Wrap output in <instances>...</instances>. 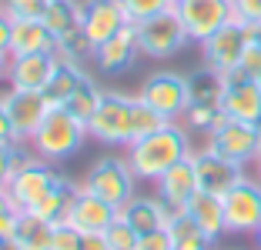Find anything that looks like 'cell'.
<instances>
[{
	"label": "cell",
	"mask_w": 261,
	"mask_h": 250,
	"mask_svg": "<svg viewBox=\"0 0 261 250\" xmlns=\"http://www.w3.org/2000/svg\"><path fill=\"white\" fill-rule=\"evenodd\" d=\"M77 190H81V187H74L67 177H61V180L50 187V194H47V197H40L27 213L47 220V224H64V217H67L70 204H74V197H77Z\"/></svg>",
	"instance_id": "603a6c76"
},
{
	"label": "cell",
	"mask_w": 261,
	"mask_h": 250,
	"mask_svg": "<svg viewBox=\"0 0 261 250\" xmlns=\"http://www.w3.org/2000/svg\"><path fill=\"white\" fill-rule=\"evenodd\" d=\"M191 160H194V170H198V187L207 190V194H218V197H224V194L245 177V167L231 164L228 157L215 153L211 147L194 150Z\"/></svg>",
	"instance_id": "5bb4252c"
},
{
	"label": "cell",
	"mask_w": 261,
	"mask_h": 250,
	"mask_svg": "<svg viewBox=\"0 0 261 250\" xmlns=\"http://www.w3.org/2000/svg\"><path fill=\"white\" fill-rule=\"evenodd\" d=\"M221 104H191L185 110V123L191 130H204V134H211L221 123Z\"/></svg>",
	"instance_id": "4dcf8cb0"
},
{
	"label": "cell",
	"mask_w": 261,
	"mask_h": 250,
	"mask_svg": "<svg viewBox=\"0 0 261 250\" xmlns=\"http://www.w3.org/2000/svg\"><path fill=\"white\" fill-rule=\"evenodd\" d=\"M117 213H121V217L127 220L130 227L138 230V234H151V230H161V227H168L171 217H174V213L168 210V204H164L161 197H138V194H134V197H130Z\"/></svg>",
	"instance_id": "ffe728a7"
},
{
	"label": "cell",
	"mask_w": 261,
	"mask_h": 250,
	"mask_svg": "<svg viewBox=\"0 0 261 250\" xmlns=\"http://www.w3.org/2000/svg\"><path fill=\"white\" fill-rule=\"evenodd\" d=\"M44 23L57 40L70 37V34H77L84 27V4L81 0H50L47 14H44Z\"/></svg>",
	"instance_id": "cb8c5ba5"
},
{
	"label": "cell",
	"mask_w": 261,
	"mask_h": 250,
	"mask_svg": "<svg viewBox=\"0 0 261 250\" xmlns=\"http://www.w3.org/2000/svg\"><path fill=\"white\" fill-rule=\"evenodd\" d=\"M81 250H111V247H108V237L104 234H84Z\"/></svg>",
	"instance_id": "7bdbcfd3"
},
{
	"label": "cell",
	"mask_w": 261,
	"mask_h": 250,
	"mask_svg": "<svg viewBox=\"0 0 261 250\" xmlns=\"http://www.w3.org/2000/svg\"><path fill=\"white\" fill-rule=\"evenodd\" d=\"M248 44H251V27L241 23V20H231V23H224L221 30L211 34V37L201 44V50H204V64L224 77V74H231V70H238Z\"/></svg>",
	"instance_id": "ba28073f"
},
{
	"label": "cell",
	"mask_w": 261,
	"mask_h": 250,
	"mask_svg": "<svg viewBox=\"0 0 261 250\" xmlns=\"http://www.w3.org/2000/svg\"><path fill=\"white\" fill-rule=\"evenodd\" d=\"M27 53H57V37L47 30L44 20H14L10 57H27Z\"/></svg>",
	"instance_id": "44dd1931"
},
{
	"label": "cell",
	"mask_w": 261,
	"mask_h": 250,
	"mask_svg": "<svg viewBox=\"0 0 261 250\" xmlns=\"http://www.w3.org/2000/svg\"><path fill=\"white\" fill-rule=\"evenodd\" d=\"M127 23H130V17L121 7V0H87L84 4V27L81 30L87 34V40L94 47H100L114 34H121Z\"/></svg>",
	"instance_id": "e0dca14e"
},
{
	"label": "cell",
	"mask_w": 261,
	"mask_h": 250,
	"mask_svg": "<svg viewBox=\"0 0 261 250\" xmlns=\"http://www.w3.org/2000/svg\"><path fill=\"white\" fill-rule=\"evenodd\" d=\"M0 243H4V237H0Z\"/></svg>",
	"instance_id": "f907efd6"
},
{
	"label": "cell",
	"mask_w": 261,
	"mask_h": 250,
	"mask_svg": "<svg viewBox=\"0 0 261 250\" xmlns=\"http://www.w3.org/2000/svg\"><path fill=\"white\" fill-rule=\"evenodd\" d=\"M61 57L57 53H27L7 60V80L10 90H47Z\"/></svg>",
	"instance_id": "9a60e30c"
},
{
	"label": "cell",
	"mask_w": 261,
	"mask_h": 250,
	"mask_svg": "<svg viewBox=\"0 0 261 250\" xmlns=\"http://www.w3.org/2000/svg\"><path fill=\"white\" fill-rule=\"evenodd\" d=\"M81 77H84V70L77 67V64H67L61 60L54 70V77H50V83H47V100H50V107H64L70 100V93L77 90V83H81Z\"/></svg>",
	"instance_id": "484cf974"
},
{
	"label": "cell",
	"mask_w": 261,
	"mask_h": 250,
	"mask_svg": "<svg viewBox=\"0 0 261 250\" xmlns=\"http://www.w3.org/2000/svg\"><path fill=\"white\" fill-rule=\"evenodd\" d=\"M87 123L81 117H74L67 107H50L44 117V123L37 127L31 147L40 160L47 164H57V160H67L70 153H77L87 140Z\"/></svg>",
	"instance_id": "7a4b0ae2"
},
{
	"label": "cell",
	"mask_w": 261,
	"mask_h": 250,
	"mask_svg": "<svg viewBox=\"0 0 261 250\" xmlns=\"http://www.w3.org/2000/svg\"><path fill=\"white\" fill-rule=\"evenodd\" d=\"M104 237H108V247L111 250H138V243H141V234L130 227L121 213H117V220L104 230Z\"/></svg>",
	"instance_id": "d6a6232c"
},
{
	"label": "cell",
	"mask_w": 261,
	"mask_h": 250,
	"mask_svg": "<svg viewBox=\"0 0 261 250\" xmlns=\"http://www.w3.org/2000/svg\"><path fill=\"white\" fill-rule=\"evenodd\" d=\"M207 147L215 153H221V157H228L231 164L248 167L261 153V127L258 123H248V120H228V117H221V123L207 134Z\"/></svg>",
	"instance_id": "8992f818"
},
{
	"label": "cell",
	"mask_w": 261,
	"mask_h": 250,
	"mask_svg": "<svg viewBox=\"0 0 261 250\" xmlns=\"http://www.w3.org/2000/svg\"><path fill=\"white\" fill-rule=\"evenodd\" d=\"M198 170H194V160L185 157L181 164H174L168 174L158 180V197L168 204L171 213H181L188 207V200L198 194Z\"/></svg>",
	"instance_id": "d6986e66"
},
{
	"label": "cell",
	"mask_w": 261,
	"mask_h": 250,
	"mask_svg": "<svg viewBox=\"0 0 261 250\" xmlns=\"http://www.w3.org/2000/svg\"><path fill=\"white\" fill-rule=\"evenodd\" d=\"M238 74L241 77H248V80H261V47L254 44H248V50H245V57H241V64H238Z\"/></svg>",
	"instance_id": "74e56055"
},
{
	"label": "cell",
	"mask_w": 261,
	"mask_h": 250,
	"mask_svg": "<svg viewBox=\"0 0 261 250\" xmlns=\"http://www.w3.org/2000/svg\"><path fill=\"white\" fill-rule=\"evenodd\" d=\"M0 10H4V0H0Z\"/></svg>",
	"instance_id": "681fc988"
},
{
	"label": "cell",
	"mask_w": 261,
	"mask_h": 250,
	"mask_svg": "<svg viewBox=\"0 0 261 250\" xmlns=\"http://www.w3.org/2000/svg\"><path fill=\"white\" fill-rule=\"evenodd\" d=\"M254 167H258V180H261V153H258V160H254Z\"/></svg>",
	"instance_id": "7dc6e473"
},
{
	"label": "cell",
	"mask_w": 261,
	"mask_h": 250,
	"mask_svg": "<svg viewBox=\"0 0 261 250\" xmlns=\"http://www.w3.org/2000/svg\"><path fill=\"white\" fill-rule=\"evenodd\" d=\"M174 4H181V0H174Z\"/></svg>",
	"instance_id": "816d5d0a"
},
{
	"label": "cell",
	"mask_w": 261,
	"mask_h": 250,
	"mask_svg": "<svg viewBox=\"0 0 261 250\" xmlns=\"http://www.w3.org/2000/svg\"><path fill=\"white\" fill-rule=\"evenodd\" d=\"M114 220H117V207H111L108 200L94 197L87 187H81L74 204H70V210H67V217H64V224H70L81 234H104Z\"/></svg>",
	"instance_id": "2e32d148"
},
{
	"label": "cell",
	"mask_w": 261,
	"mask_h": 250,
	"mask_svg": "<svg viewBox=\"0 0 261 250\" xmlns=\"http://www.w3.org/2000/svg\"><path fill=\"white\" fill-rule=\"evenodd\" d=\"M87 134L100 144H130L134 140V97L104 90L94 117L87 120Z\"/></svg>",
	"instance_id": "277c9868"
},
{
	"label": "cell",
	"mask_w": 261,
	"mask_h": 250,
	"mask_svg": "<svg viewBox=\"0 0 261 250\" xmlns=\"http://www.w3.org/2000/svg\"><path fill=\"white\" fill-rule=\"evenodd\" d=\"M57 57H61V60H67V64H77V67H81L87 57H94V44L87 40V34H84V30H77V34H70V37L57 40Z\"/></svg>",
	"instance_id": "f546056e"
},
{
	"label": "cell",
	"mask_w": 261,
	"mask_h": 250,
	"mask_svg": "<svg viewBox=\"0 0 261 250\" xmlns=\"http://www.w3.org/2000/svg\"><path fill=\"white\" fill-rule=\"evenodd\" d=\"M254 237H258V247H261V224H258V230H254Z\"/></svg>",
	"instance_id": "c3c4849f"
},
{
	"label": "cell",
	"mask_w": 261,
	"mask_h": 250,
	"mask_svg": "<svg viewBox=\"0 0 261 250\" xmlns=\"http://www.w3.org/2000/svg\"><path fill=\"white\" fill-rule=\"evenodd\" d=\"M14 174H17V140H4L0 144V190H7Z\"/></svg>",
	"instance_id": "8d00e7d4"
},
{
	"label": "cell",
	"mask_w": 261,
	"mask_h": 250,
	"mask_svg": "<svg viewBox=\"0 0 261 250\" xmlns=\"http://www.w3.org/2000/svg\"><path fill=\"white\" fill-rule=\"evenodd\" d=\"M0 250H20V247H17V240H4V243H0Z\"/></svg>",
	"instance_id": "bcb514c9"
},
{
	"label": "cell",
	"mask_w": 261,
	"mask_h": 250,
	"mask_svg": "<svg viewBox=\"0 0 261 250\" xmlns=\"http://www.w3.org/2000/svg\"><path fill=\"white\" fill-rule=\"evenodd\" d=\"M231 4H234V20L248 23V27L261 23V0H231Z\"/></svg>",
	"instance_id": "f35d334b"
},
{
	"label": "cell",
	"mask_w": 261,
	"mask_h": 250,
	"mask_svg": "<svg viewBox=\"0 0 261 250\" xmlns=\"http://www.w3.org/2000/svg\"><path fill=\"white\" fill-rule=\"evenodd\" d=\"M7 104L10 123H14V140L17 144H31L37 127L44 123L47 110H50V100H47L44 90H10L4 97Z\"/></svg>",
	"instance_id": "7c38bea8"
},
{
	"label": "cell",
	"mask_w": 261,
	"mask_h": 250,
	"mask_svg": "<svg viewBox=\"0 0 261 250\" xmlns=\"http://www.w3.org/2000/svg\"><path fill=\"white\" fill-rule=\"evenodd\" d=\"M251 40L261 47V23H258V27H251Z\"/></svg>",
	"instance_id": "ee69618b"
},
{
	"label": "cell",
	"mask_w": 261,
	"mask_h": 250,
	"mask_svg": "<svg viewBox=\"0 0 261 250\" xmlns=\"http://www.w3.org/2000/svg\"><path fill=\"white\" fill-rule=\"evenodd\" d=\"M50 0H4V14L14 20H44Z\"/></svg>",
	"instance_id": "836d02e7"
},
{
	"label": "cell",
	"mask_w": 261,
	"mask_h": 250,
	"mask_svg": "<svg viewBox=\"0 0 261 250\" xmlns=\"http://www.w3.org/2000/svg\"><path fill=\"white\" fill-rule=\"evenodd\" d=\"M134 183H138V177H134V170H130L127 157L104 153L100 160H94V167L87 170V177H84L81 187H87L94 197L108 200L111 207L121 210V207L134 197Z\"/></svg>",
	"instance_id": "3957f363"
},
{
	"label": "cell",
	"mask_w": 261,
	"mask_h": 250,
	"mask_svg": "<svg viewBox=\"0 0 261 250\" xmlns=\"http://www.w3.org/2000/svg\"><path fill=\"white\" fill-rule=\"evenodd\" d=\"M164 123H171L168 117H161L154 107H147L141 97H134V140H141V137L154 134V130H161Z\"/></svg>",
	"instance_id": "1f68e13d"
},
{
	"label": "cell",
	"mask_w": 261,
	"mask_h": 250,
	"mask_svg": "<svg viewBox=\"0 0 261 250\" xmlns=\"http://www.w3.org/2000/svg\"><path fill=\"white\" fill-rule=\"evenodd\" d=\"M221 114L228 120H248L261 123V83L241 77L238 70L224 74V90H221Z\"/></svg>",
	"instance_id": "4fadbf2b"
},
{
	"label": "cell",
	"mask_w": 261,
	"mask_h": 250,
	"mask_svg": "<svg viewBox=\"0 0 261 250\" xmlns=\"http://www.w3.org/2000/svg\"><path fill=\"white\" fill-rule=\"evenodd\" d=\"M258 83H261V80H258Z\"/></svg>",
	"instance_id": "f5cc1de1"
},
{
	"label": "cell",
	"mask_w": 261,
	"mask_h": 250,
	"mask_svg": "<svg viewBox=\"0 0 261 250\" xmlns=\"http://www.w3.org/2000/svg\"><path fill=\"white\" fill-rule=\"evenodd\" d=\"M138 97L144 100L147 107H154L161 117L177 120V117H185V110L191 107V83H188V77L174 74V70H158V74H151L141 83Z\"/></svg>",
	"instance_id": "52a82bcc"
},
{
	"label": "cell",
	"mask_w": 261,
	"mask_h": 250,
	"mask_svg": "<svg viewBox=\"0 0 261 250\" xmlns=\"http://www.w3.org/2000/svg\"><path fill=\"white\" fill-rule=\"evenodd\" d=\"M7 60H10V57H7V53H0V77H4V74H7Z\"/></svg>",
	"instance_id": "f6af8a7d"
},
{
	"label": "cell",
	"mask_w": 261,
	"mask_h": 250,
	"mask_svg": "<svg viewBox=\"0 0 261 250\" xmlns=\"http://www.w3.org/2000/svg\"><path fill=\"white\" fill-rule=\"evenodd\" d=\"M185 213L198 224L201 230L207 234V240L215 243L218 237L228 230V224H224V200L218 197V194H207V190H198L191 200H188Z\"/></svg>",
	"instance_id": "7402d4cb"
},
{
	"label": "cell",
	"mask_w": 261,
	"mask_h": 250,
	"mask_svg": "<svg viewBox=\"0 0 261 250\" xmlns=\"http://www.w3.org/2000/svg\"><path fill=\"white\" fill-rule=\"evenodd\" d=\"M138 250H174L171 230H168V227H161V230H151V234H141Z\"/></svg>",
	"instance_id": "ab89813d"
},
{
	"label": "cell",
	"mask_w": 261,
	"mask_h": 250,
	"mask_svg": "<svg viewBox=\"0 0 261 250\" xmlns=\"http://www.w3.org/2000/svg\"><path fill=\"white\" fill-rule=\"evenodd\" d=\"M174 10L185 23L188 37L198 40V44H204L211 34H218L224 23L234 20L231 0H181V4H174Z\"/></svg>",
	"instance_id": "9c48e42d"
},
{
	"label": "cell",
	"mask_w": 261,
	"mask_h": 250,
	"mask_svg": "<svg viewBox=\"0 0 261 250\" xmlns=\"http://www.w3.org/2000/svg\"><path fill=\"white\" fill-rule=\"evenodd\" d=\"M100 97H104V90H100L97 83H94L91 77L84 74V77H81V83H77V90L70 93V100H67L64 107H67V110H70L74 117H81V120L87 123V120L94 117V110H97Z\"/></svg>",
	"instance_id": "f1b7e54d"
},
{
	"label": "cell",
	"mask_w": 261,
	"mask_h": 250,
	"mask_svg": "<svg viewBox=\"0 0 261 250\" xmlns=\"http://www.w3.org/2000/svg\"><path fill=\"white\" fill-rule=\"evenodd\" d=\"M4 140H14V123H10V114H7V104L0 97V144Z\"/></svg>",
	"instance_id": "b9f144b4"
},
{
	"label": "cell",
	"mask_w": 261,
	"mask_h": 250,
	"mask_svg": "<svg viewBox=\"0 0 261 250\" xmlns=\"http://www.w3.org/2000/svg\"><path fill=\"white\" fill-rule=\"evenodd\" d=\"M224 224L231 234H254L261 224V180L241 177L224 194Z\"/></svg>",
	"instance_id": "30bf717a"
},
{
	"label": "cell",
	"mask_w": 261,
	"mask_h": 250,
	"mask_svg": "<svg viewBox=\"0 0 261 250\" xmlns=\"http://www.w3.org/2000/svg\"><path fill=\"white\" fill-rule=\"evenodd\" d=\"M138 53H141L138 30H134V23H127L121 34H114V37L104 40L100 47H94L91 60L97 64V70H104V74H124L130 64L138 60Z\"/></svg>",
	"instance_id": "ac0fdd59"
},
{
	"label": "cell",
	"mask_w": 261,
	"mask_h": 250,
	"mask_svg": "<svg viewBox=\"0 0 261 250\" xmlns=\"http://www.w3.org/2000/svg\"><path fill=\"white\" fill-rule=\"evenodd\" d=\"M84 234L74 230L70 224H54V237H50V250H81Z\"/></svg>",
	"instance_id": "d590c367"
},
{
	"label": "cell",
	"mask_w": 261,
	"mask_h": 250,
	"mask_svg": "<svg viewBox=\"0 0 261 250\" xmlns=\"http://www.w3.org/2000/svg\"><path fill=\"white\" fill-rule=\"evenodd\" d=\"M191 137L185 127H177L174 120L164 123L161 130L130 140L127 144V164L134 170L138 180H161L174 164H181L185 157H191Z\"/></svg>",
	"instance_id": "6da1fadb"
},
{
	"label": "cell",
	"mask_w": 261,
	"mask_h": 250,
	"mask_svg": "<svg viewBox=\"0 0 261 250\" xmlns=\"http://www.w3.org/2000/svg\"><path fill=\"white\" fill-rule=\"evenodd\" d=\"M121 7L127 10L130 23H141V20H147V17L174 7V0H121Z\"/></svg>",
	"instance_id": "e575fe53"
},
{
	"label": "cell",
	"mask_w": 261,
	"mask_h": 250,
	"mask_svg": "<svg viewBox=\"0 0 261 250\" xmlns=\"http://www.w3.org/2000/svg\"><path fill=\"white\" fill-rule=\"evenodd\" d=\"M168 230H171V240H174V250H207V247H211L207 234L194 224L191 217H188L185 210L171 217Z\"/></svg>",
	"instance_id": "4316f807"
},
{
	"label": "cell",
	"mask_w": 261,
	"mask_h": 250,
	"mask_svg": "<svg viewBox=\"0 0 261 250\" xmlns=\"http://www.w3.org/2000/svg\"><path fill=\"white\" fill-rule=\"evenodd\" d=\"M57 180H61V174H57V170H50V164H47V160L34 157L31 164H23L20 170L10 177L7 197H10V204H14L17 210H31L40 197H47V194H50V187H54Z\"/></svg>",
	"instance_id": "8fae6325"
},
{
	"label": "cell",
	"mask_w": 261,
	"mask_h": 250,
	"mask_svg": "<svg viewBox=\"0 0 261 250\" xmlns=\"http://www.w3.org/2000/svg\"><path fill=\"white\" fill-rule=\"evenodd\" d=\"M50 237H54V224H47V220L20 210V217H17V230H14L17 247H20V250H50Z\"/></svg>",
	"instance_id": "d4e9b609"
},
{
	"label": "cell",
	"mask_w": 261,
	"mask_h": 250,
	"mask_svg": "<svg viewBox=\"0 0 261 250\" xmlns=\"http://www.w3.org/2000/svg\"><path fill=\"white\" fill-rule=\"evenodd\" d=\"M10 34H14V17L0 10V53H7V57H10Z\"/></svg>",
	"instance_id": "60d3db41"
},
{
	"label": "cell",
	"mask_w": 261,
	"mask_h": 250,
	"mask_svg": "<svg viewBox=\"0 0 261 250\" xmlns=\"http://www.w3.org/2000/svg\"><path fill=\"white\" fill-rule=\"evenodd\" d=\"M188 83H191V104H221L224 77L218 74V70H211L207 64L198 70V74L188 77Z\"/></svg>",
	"instance_id": "83f0119b"
},
{
	"label": "cell",
	"mask_w": 261,
	"mask_h": 250,
	"mask_svg": "<svg viewBox=\"0 0 261 250\" xmlns=\"http://www.w3.org/2000/svg\"><path fill=\"white\" fill-rule=\"evenodd\" d=\"M134 30H138L141 53L151 57V60H168V57H174V53L191 40L174 7H168V10H161V14L134 23Z\"/></svg>",
	"instance_id": "5b68a950"
}]
</instances>
